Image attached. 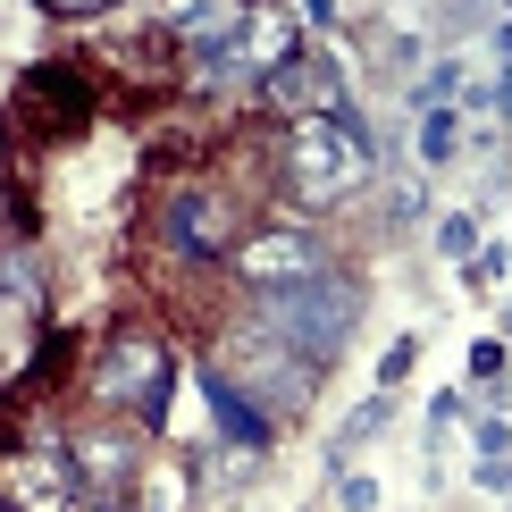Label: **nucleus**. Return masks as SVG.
Instances as JSON below:
<instances>
[{
  "label": "nucleus",
  "mask_w": 512,
  "mask_h": 512,
  "mask_svg": "<svg viewBox=\"0 0 512 512\" xmlns=\"http://www.w3.org/2000/svg\"><path fill=\"white\" fill-rule=\"evenodd\" d=\"M378 177V126L361 118V101H345L336 118H294L277 135V194L294 210H336Z\"/></svg>",
  "instance_id": "f257e3e1"
},
{
  "label": "nucleus",
  "mask_w": 512,
  "mask_h": 512,
  "mask_svg": "<svg viewBox=\"0 0 512 512\" xmlns=\"http://www.w3.org/2000/svg\"><path fill=\"white\" fill-rule=\"evenodd\" d=\"M244 319H252L261 336H277L286 353H303L311 370H328V361L353 345V328H361V277L336 261L328 277H311V286H286V294H244Z\"/></svg>",
  "instance_id": "f03ea898"
},
{
  "label": "nucleus",
  "mask_w": 512,
  "mask_h": 512,
  "mask_svg": "<svg viewBox=\"0 0 512 512\" xmlns=\"http://www.w3.org/2000/svg\"><path fill=\"white\" fill-rule=\"evenodd\" d=\"M244 236H252V219H244V202L227 194L219 177L177 168V177L160 185V202H152V244H160L177 269H227Z\"/></svg>",
  "instance_id": "7ed1b4c3"
},
{
  "label": "nucleus",
  "mask_w": 512,
  "mask_h": 512,
  "mask_svg": "<svg viewBox=\"0 0 512 512\" xmlns=\"http://www.w3.org/2000/svg\"><path fill=\"white\" fill-rule=\"evenodd\" d=\"M84 395H93V412L135 420L143 437L168 429V403H177V353H168V336L118 328L110 345L93 353V370H84Z\"/></svg>",
  "instance_id": "20e7f679"
},
{
  "label": "nucleus",
  "mask_w": 512,
  "mask_h": 512,
  "mask_svg": "<svg viewBox=\"0 0 512 512\" xmlns=\"http://www.w3.org/2000/svg\"><path fill=\"white\" fill-rule=\"evenodd\" d=\"M210 370H219L227 387H236V395L252 403V412H269L277 429H286V420H303L311 403H319V378H328V370H311L303 353H286L277 336H261L252 319H236V328L219 336V353H210Z\"/></svg>",
  "instance_id": "39448f33"
},
{
  "label": "nucleus",
  "mask_w": 512,
  "mask_h": 512,
  "mask_svg": "<svg viewBox=\"0 0 512 512\" xmlns=\"http://www.w3.org/2000/svg\"><path fill=\"white\" fill-rule=\"evenodd\" d=\"M101 76L84 68V59H42V68L17 76V93H9V126H26L34 143H76V135H93V118H101Z\"/></svg>",
  "instance_id": "423d86ee"
},
{
  "label": "nucleus",
  "mask_w": 512,
  "mask_h": 512,
  "mask_svg": "<svg viewBox=\"0 0 512 512\" xmlns=\"http://www.w3.org/2000/svg\"><path fill=\"white\" fill-rule=\"evenodd\" d=\"M0 504L9 512H84V487L68 471V437L34 420L17 445H0Z\"/></svg>",
  "instance_id": "0eeeda50"
},
{
  "label": "nucleus",
  "mask_w": 512,
  "mask_h": 512,
  "mask_svg": "<svg viewBox=\"0 0 512 512\" xmlns=\"http://www.w3.org/2000/svg\"><path fill=\"white\" fill-rule=\"evenodd\" d=\"M328 269H336V252H328V236H311L303 219L252 227L236 244V261H227V277H236L244 294H286V286H311V277H328Z\"/></svg>",
  "instance_id": "6e6552de"
},
{
  "label": "nucleus",
  "mask_w": 512,
  "mask_h": 512,
  "mask_svg": "<svg viewBox=\"0 0 512 512\" xmlns=\"http://www.w3.org/2000/svg\"><path fill=\"white\" fill-rule=\"evenodd\" d=\"M252 93H261V110L269 118H336V110H345V101H353V84H345V68H336V51H328V42H294V51L286 59H277V68L261 76V84H252Z\"/></svg>",
  "instance_id": "1a4fd4ad"
},
{
  "label": "nucleus",
  "mask_w": 512,
  "mask_h": 512,
  "mask_svg": "<svg viewBox=\"0 0 512 512\" xmlns=\"http://www.w3.org/2000/svg\"><path fill=\"white\" fill-rule=\"evenodd\" d=\"M143 429L135 420H110V412H93L84 429H68V471H76V487H84V504H118L126 487H135V471H143Z\"/></svg>",
  "instance_id": "9d476101"
},
{
  "label": "nucleus",
  "mask_w": 512,
  "mask_h": 512,
  "mask_svg": "<svg viewBox=\"0 0 512 512\" xmlns=\"http://www.w3.org/2000/svg\"><path fill=\"white\" fill-rule=\"evenodd\" d=\"M194 387H202V403H210V420H219V445H236V454H252V462H269V454H277V420H269V412H252V403L227 387L210 361L194 370Z\"/></svg>",
  "instance_id": "9b49d317"
},
{
  "label": "nucleus",
  "mask_w": 512,
  "mask_h": 512,
  "mask_svg": "<svg viewBox=\"0 0 512 512\" xmlns=\"http://www.w3.org/2000/svg\"><path fill=\"white\" fill-rule=\"evenodd\" d=\"M387 429H395V395L353 403V412L336 420V437H328V479H336V471H353V462H361V445H378Z\"/></svg>",
  "instance_id": "f8f14e48"
},
{
  "label": "nucleus",
  "mask_w": 512,
  "mask_h": 512,
  "mask_svg": "<svg viewBox=\"0 0 512 512\" xmlns=\"http://www.w3.org/2000/svg\"><path fill=\"white\" fill-rule=\"evenodd\" d=\"M462 84H471V76H462V59H454V51H437L429 68L403 84V110H412V118H429V110H462Z\"/></svg>",
  "instance_id": "ddd939ff"
},
{
  "label": "nucleus",
  "mask_w": 512,
  "mask_h": 512,
  "mask_svg": "<svg viewBox=\"0 0 512 512\" xmlns=\"http://www.w3.org/2000/svg\"><path fill=\"white\" fill-rule=\"evenodd\" d=\"M454 152H462V110H429V118H412V160L429 168H454Z\"/></svg>",
  "instance_id": "4468645a"
},
{
  "label": "nucleus",
  "mask_w": 512,
  "mask_h": 512,
  "mask_svg": "<svg viewBox=\"0 0 512 512\" xmlns=\"http://www.w3.org/2000/svg\"><path fill=\"white\" fill-rule=\"evenodd\" d=\"M429 252L437 261H471L479 252V210H445V219L429 227Z\"/></svg>",
  "instance_id": "2eb2a0df"
},
{
  "label": "nucleus",
  "mask_w": 512,
  "mask_h": 512,
  "mask_svg": "<svg viewBox=\"0 0 512 512\" xmlns=\"http://www.w3.org/2000/svg\"><path fill=\"white\" fill-rule=\"evenodd\" d=\"M504 378H512V345H496V336H479V345H471V387H479V395H496Z\"/></svg>",
  "instance_id": "dca6fc26"
},
{
  "label": "nucleus",
  "mask_w": 512,
  "mask_h": 512,
  "mask_svg": "<svg viewBox=\"0 0 512 512\" xmlns=\"http://www.w3.org/2000/svg\"><path fill=\"white\" fill-rule=\"evenodd\" d=\"M328 504H336V512H378L387 496H378L370 471H336V479H328Z\"/></svg>",
  "instance_id": "f3484780"
},
{
  "label": "nucleus",
  "mask_w": 512,
  "mask_h": 512,
  "mask_svg": "<svg viewBox=\"0 0 512 512\" xmlns=\"http://www.w3.org/2000/svg\"><path fill=\"white\" fill-rule=\"evenodd\" d=\"M412 370H420V336H395V345L378 353V395H395Z\"/></svg>",
  "instance_id": "a211bd4d"
},
{
  "label": "nucleus",
  "mask_w": 512,
  "mask_h": 512,
  "mask_svg": "<svg viewBox=\"0 0 512 512\" xmlns=\"http://www.w3.org/2000/svg\"><path fill=\"white\" fill-rule=\"evenodd\" d=\"M462 277H471V286H504L512 277V244H479L471 261H462Z\"/></svg>",
  "instance_id": "6ab92c4d"
},
{
  "label": "nucleus",
  "mask_w": 512,
  "mask_h": 512,
  "mask_svg": "<svg viewBox=\"0 0 512 512\" xmlns=\"http://www.w3.org/2000/svg\"><path fill=\"white\" fill-rule=\"evenodd\" d=\"M420 210H429V185H420V177H403L395 194H387V227H412Z\"/></svg>",
  "instance_id": "aec40b11"
},
{
  "label": "nucleus",
  "mask_w": 512,
  "mask_h": 512,
  "mask_svg": "<svg viewBox=\"0 0 512 512\" xmlns=\"http://www.w3.org/2000/svg\"><path fill=\"white\" fill-rule=\"evenodd\" d=\"M471 445H479V462H504V454H512V420H504V412H487L479 429H471Z\"/></svg>",
  "instance_id": "412c9836"
},
{
  "label": "nucleus",
  "mask_w": 512,
  "mask_h": 512,
  "mask_svg": "<svg viewBox=\"0 0 512 512\" xmlns=\"http://www.w3.org/2000/svg\"><path fill=\"white\" fill-rule=\"evenodd\" d=\"M462 412H471V395H462V387H445V395H429V429H437V437L454 429ZM437 437H429V445H437Z\"/></svg>",
  "instance_id": "4be33fe9"
},
{
  "label": "nucleus",
  "mask_w": 512,
  "mask_h": 512,
  "mask_svg": "<svg viewBox=\"0 0 512 512\" xmlns=\"http://www.w3.org/2000/svg\"><path fill=\"white\" fill-rule=\"evenodd\" d=\"M496 345H512V303H504V336H496Z\"/></svg>",
  "instance_id": "5701e85b"
},
{
  "label": "nucleus",
  "mask_w": 512,
  "mask_h": 512,
  "mask_svg": "<svg viewBox=\"0 0 512 512\" xmlns=\"http://www.w3.org/2000/svg\"><path fill=\"white\" fill-rule=\"evenodd\" d=\"M504 512H512V496H504Z\"/></svg>",
  "instance_id": "b1692460"
},
{
  "label": "nucleus",
  "mask_w": 512,
  "mask_h": 512,
  "mask_svg": "<svg viewBox=\"0 0 512 512\" xmlns=\"http://www.w3.org/2000/svg\"><path fill=\"white\" fill-rule=\"evenodd\" d=\"M0 512H9V504H0Z\"/></svg>",
  "instance_id": "393cba45"
},
{
  "label": "nucleus",
  "mask_w": 512,
  "mask_h": 512,
  "mask_svg": "<svg viewBox=\"0 0 512 512\" xmlns=\"http://www.w3.org/2000/svg\"><path fill=\"white\" fill-rule=\"evenodd\" d=\"M303 512H311V504H303Z\"/></svg>",
  "instance_id": "a878e982"
}]
</instances>
